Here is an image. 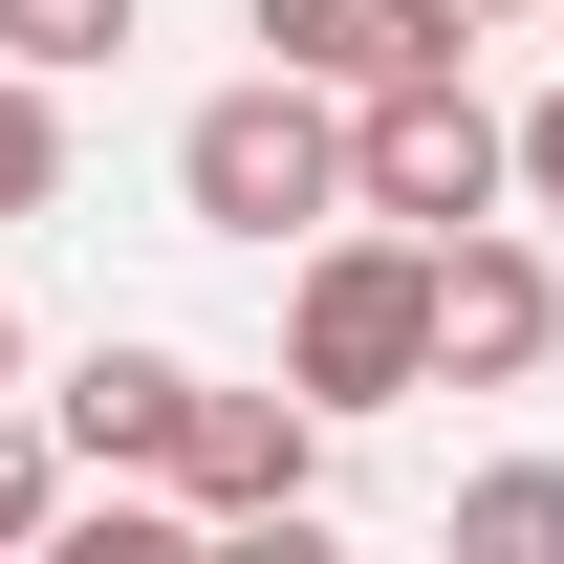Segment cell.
Returning <instances> with one entry per match:
<instances>
[{"instance_id":"cell-1","label":"cell","mask_w":564,"mask_h":564,"mask_svg":"<svg viewBox=\"0 0 564 564\" xmlns=\"http://www.w3.org/2000/svg\"><path fill=\"white\" fill-rule=\"evenodd\" d=\"M174 217L196 239H326L348 217V87H304V66H239V87H196L174 109Z\"/></svg>"},{"instance_id":"cell-2","label":"cell","mask_w":564,"mask_h":564,"mask_svg":"<svg viewBox=\"0 0 564 564\" xmlns=\"http://www.w3.org/2000/svg\"><path fill=\"white\" fill-rule=\"evenodd\" d=\"M282 391H304V413H413L434 391V239L413 217L304 239V282H282Z\"/></svg>"},{"instance_id":"cell-3","label":"cell","mask_w":564,"mask_h":564,"mask_svg":"<svg viewBox=\"0 0 564 564\" xmlns=\"http://www.w3.org/2000/svg\"><path fill=\"white\" fill-rule=\"evenodd\" d=\"M521 174H499V109L456 66H391L348 87V217H413V239H456V217H499Z\"/></svg>"},{"instance_id":"cell-4","label":"cell","mask_w":564,"mask_h":564,"mask_svg":"<svg viewBox=\"0 0 564 564\" xmlns=\"http://www.w3.org/2000/svg\"><path fill=\"white\" fill-rule=\"evenodd\" d=\"M152 478H174L196 543H282V521L326 499V413H304V391H217V369H196V413H174Z\"/></svg>"},{"instance_id":"cell-5","label":"cell","mask_w":564,"mask_h":564,"mask_svg":"<svg viewBox=\"0 0 564 564\" xmlns=\"http://www.w3.org/2000/svg\"><path fill=\"white\" fill-rule=\"evenodd\" d=\"M543 348H564V261L499 239V217H456L434 239V391H521Z\"/></svg>"},{"instance_id":"cell-6","label":"cell","mask_w":564,"mask_h":564,"mask_svg":"<svg viewBox=\"0 0 564 564\" xmlns=\"http://www.w3.org/2000/svg\"><path fill=\"white\" fill-rule=\"evenodd\" d=\"M174 413H196V369H174V348H87L66 391H44L66 478H152V456H174Z\"/></svg>"},{"instance_id":"cell-7","label":"cell","mask_w":564,"mask_h":564,"mask_svg":"<svg viewBox=\"0 0 564 564\" xmlns=\"http://www.w3.org/2000/svg\"><path fill=\"white\" fill-rule=\"evenodd\" d=\"M261 22V66H304V87H391V66H456V22L434 0H239Z\"/></svg>"},{"instance_id":"cell-8","label":"cell","mask_w":564,"mask_h":564,"mask_svg":"<svg viewBox=\"0 0 564 564\" xmlns=\"http://www.w3.org/2000/svg\"><path fill=\"white\" fill-rule=\"evenodd\" d=\"M456 564H564V456H499V478H456Z\"/></svg>"},{"instance_id":"cell-9","label":"cell","mask_w":564,"mask_h":564,"mask_svg":"<svg viewBox=\"0 0 564 564\" xmlns=\"http://www.w3.org/2000/svg\"><path fill=\"white\" fill-rule=\"evenodd\" d=\"M131 22H152V0H0V66H44V87H66V66H109Z\"/></svg>"},{"instance_id":"cell-10","label":"cell","mask_w":564,"mask_h":564,"mask_svg":"<svg viewBox=\"0 0 564 564\" xmlns=\"http://www.w3.org/2000/svg\"><path fill=\"white\" fill-rule=\"evenodd\" d=\"M66 196V109H44V66H0V217Z\"/></svg>"},{"instance_id":"cell-11","label":"cell","mask_w":564,"mask_h":564,"mask_svg":"<svg viewBox=\"0 0 564 564\" xmlns=\"http://www.w3.org/2000/svg\"><path fill=\"white\" fill-rule=\"evenodd\" d=\"M44 521H66V434L0 391V543H44Z\"/></svg>"},{"instance_id":"cell-12","label":"cell","mask_w":564,"mask_h":564,"mask_svg":"<svg viewBox=\"0 0 564 564\" xmlns=\"http://www.w3.org/2000/svg\"><path fill=\"white\" fill-rule=\"evenodd\" d=\"M499 174H521V196L564 217V87H543V109H499Z\"/></svg>"},{"instance_id":"cell-13","label":"cell","mask_w":564,"mask_h":564,"mask_svg":"<svg viewBox=\"0 0 564 564\" xmlns=\"http://www.w3.org/2000/svg\"><path fill=\"white\" fill-rule=\"evenodd\" d=\"M434 22H543V0H434Z\"/></svg>"},{"instance_id":"cell-14","label":"cell","mask_w":564,"mask_h":564,"mask_svg":"<svg viewBox=\"0 0 564 564\" xmlns=\"http://www.w3.org/2000/svg\"><path fill=\"white\" fill-rule=\"evenodd\" d=\"M0 391H22V304H0Z\"/></svg>"},{"instance_id":"cell-15","label":"cell","mask_w":564,"mask_h":564,"mask_svg":"<svg viewBox=\"0 0 564 564\" xmlns=\"http://www.w3.org/2000/svg\"><path fill=\"white\" fill-rule=\"evenodd\" d=\"M543 22H564V0H543Z\"/></svg>"}]
</instances>
